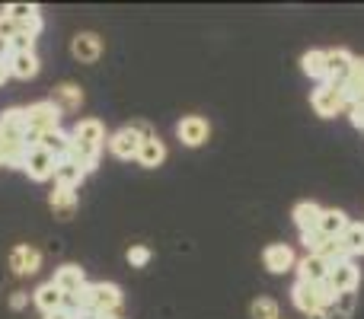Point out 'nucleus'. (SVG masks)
Segmentation results:
<instances>
[{"instance_id": "1", "label": "nucleus", "mask_w": 364, "mask_h": 319, "mask_svg": "<svg viewBox=\"0 0 364 319\" xmlns=\"http://www.w3.org/2000/svg\"><path fill=\"white\" fill-rule=\"evenodd\" d=\"M70 303L77 307V313H100L106 319L109 313H115L122 307V288L119 284L96 281V284H87L77 297H70Z\"/></svg>"}, {"instance_id": "2", "label": "nucleus", "mask_w": 364, "mask_h": 319, "mask_svg": "<svg viewBox=\"0 0 364 319\" xmlns=\"http://www.w3.org/2000/svg\"><path fill=\"white\" fill-rule=\"evenodd\" d=\"M23 112H26V144L29 147H38V138H42V134L58 131V125H61V109H58L51 99L36 102V106L23 109Z\"/></svg>"}, {"instance_id": "3", "label": "nucleus", "mask_w": 364, "mask_h": 319, "mask_svg": "<svg viewBox=\"0 0 364 319\" xmlns=\"http://www.w3.org/2000/svg\"><path fill=\"white\" fill-rule=\"evenodd\" d=\"M291 301H294V307L301 310V313L316 316L320 310H326L329 303L336 301V291L329 288L326 281H323V284H304V281H297L294 288H291Z\"/></svg>"}, {"instance_id": "4", "label": "nucleus", "mask_w": 364, "mask_h": 319, "mask_svg": "<svg viewBox=\"0 0 364 319\" xmlns=\"http://www.w3.org/2000/svg\"><path fill=\"white\" fill-rule=\"evenodd\" d=\"M310 102H314L316 115H323V119H336V115H342L348 109L342 90L339 87H329V83H320V87L314 90V96H310Z\"/></svg>"}, {"instance_id": "5", "label": "nucleus", "mask_w": 364, "mask_h": 319, "mask_svg": "<svg viewBox=\"0 0 364 319\" xmlns=\"http://www.w3.org/2000/svg\"><path fill=\"white\" fill-rule=\"evenodd\" d=\"M326 284L342 294V291H358L361 284V269L355 265V259H342V262H333V271H329Z\"/></svg>"}, {"instance_id": "6", "label": "nucleus", "mask_w": 364, "mask_h": 319, "mask_svg": "<svg viewBox=\"0 0 364 319\" xmlns=\"http://www.w3.org/2000/svg\"><path fill=\"white\" fill-rule=\"evenodd\" d=\"M55 166H58V157H51L45 147H29L26 163H23V169L29 173V179H36V182L51 179V175H55Z\"/></svg>"}, {"instance_id": "7", "label": "nucleus", "mask_w": 364, "mask_h": 319, "mask_svg": "<svg viewBox=\"0 0 364 319\" xmlns=\"http://www.w3.org/2000/svg\"><path fill=\"white\" fill-rule=\"evenodd\" d=\"M141 144H144V138H141V131H134L132 125L115 131L112 138H109V151H112L119 160H138Z\"/></svg>"}, {"instance_id": "8", "label": "nucleus", "mask_w": 364, "mask_h": 319, "mask_svg": "<svg viewBox=\"0 0 364 319\" xmlns=\"http://www.w3.org/2000/svg\"><path fill=\"white\" fill-rule=\"evenodd\" d=\"M352 64H355L352 51H346V48L326 51V83L329 87H342L346 77H348V70H352Z\"/></svg>"}, {"instance_id": "9", "label": "nucleus", "mask_w": 364, "mask_h": 319, "mask_svg": "<svg viewBox=\"0 0 364 319\" xmlns=\"http://www.w3.org/2000/svg\"><path fill=\"white\" fill-rule=\"evenodd\" d=\"M176 134H179V141L186 147H198V144H205V141H208L211 125H208L201 115H186V119L176 125Z\"/></svg>"}, {"instance_id": "10", "label": "nucleus", "mask_w": 364, "mask_h": 319, "mask_svg": "<svg viewBox=\"0 0 364 319\" xmlns=\"http://www.w3.org/2000/svg\"><path fill=\"white\" fill-rule=\"evenodd\" d=\"M329 271H333V262H326L323 256H310V252H307V259H301V262H297V281L323 284L329 278Z\"/></svg>"}, {"instance_id": "11", "label": "nucleus", "mask_w": 364, "mask_h": 319, "mask_svg": "<svg viewBox=\"0 0 364 319\" xmlns=\"http://www.w3.org/2000/svg\"><path fill=\"white\" fill-rule=\"evenodd\" d=\"M55 288L70 301V297H77L83 288H87V275H83L80 265H61L55 275Z\"/></svg>"}, {"instance_id": "12", "label": "nucleus", "mask_w": 364, "mask_h": 319, "mask_svg": "<svg viewBox=\"0 0 364 319\" xmlns=\"http://www.w3.org/2000/svg\"><path fill=\"white\" fill-rule=\"evenodd\" d=\"M262 262H265V269L272 271V275H284V271H291L294 269V249L291 246H284V243H272L269 249L262 252Z\"/></svg>"}, {"instance_id": "13", "label": "nucleus", "mask_w": 364, "mask_h": 319, "mask_svg": "<svg viewBox=\"0 0 364 319\" xmlns=\"http://www.w3.org/2000/svg\"><path fill=\"white\" fill-rule=\"evenodd\" d=\"M38 265H42V252L36 249V246H16L10 256V269L16 271V275H36Z\"/></svg>"}, {"instance_id": "14", "label": "nucleus", "mask_w": 364, "mask_h": 319, "mask_svg": "<svg viewBox=\"0 0 364 319\" xmlns=\"http://www.w3.org/2000/svg\"><path fill=\"white\" fill-rule=\"evenodd\" d=\"M348 224H352V220H348L346 211H336V207H323L316 230H320L323 237H329V239H339L342 233L348 230Z\"/></svg>"}, {"instance_id": "15", "label": "nucleus", "mask_w": 364, "mask_h": 319, "mask_svg": "<svg viewBox=\"0 0 364 319\" xmlns=\"http://www.w3.org/2000/svg\"><path fill=\"white\" fill-rule=\"evenodd\" d=\"M48 205L61 220H70L74 217V211H77V188L55 185V192L48 195Z\"/></svg>"}, {"instance_id": "16", "label": "nucleus", "mask_w": 364, "mask_h": 319, "mask_svg": "<svg viewBox=\"0 0 364 319\" xmlns=\"http://www.w3.org/2000/svg\"><path fill=\"white\" fill-rule=\"evenodd\" d=\"M0 134H4L6 141L26 144V112L23 109H10V112L0 115Z\"/></svg>"}, {"instance_id": "17", "label": "nucleus", "mask_w": 364, "mask_h": 319, "mask_svg": "<svg viewBox=\"0 0 364 319\" xmlns=\"http://www.w3.org/2000/svg\"><path fill=\"white\" fill-rule=\"evenodd\" d=\"M6 67H10V77H19V80H29V77L38 74V58L32 51H13L6 58Z\"/></svg>"}, {"instance_id": "18", "label": "nucleus", "mask_w": 364, "mask_h": 319, "mask_svg": "<svg viewBox=\"0 0 364 319\" xmlns=\"http://www.w3.org/2000/svg\"><path fill=\"white\" fill-rule=\"evenodd\" d=\"M70 51H74V58H77V61H87V64H93L96 58H100V51H102V42L93 36V32H83V36H77V38H74V45H70Z\"/></svg>"}, {"instance_id": "19", "label": "nucleus", "mask_w": 364, "mask_h": 319, "mask_svg": "<svg viewBox=\"0 0 364 319\" xmlns=\"http://www.w3.org/2000/svg\"><path fill=\"white\" fill-rule=\"evenodd\" d=\"M36 303H38V310L48 316V313H55V310H64L68 297H64L61 291L55 288V281H48V284H42V288L36 291Z\"/></svg>"}, {"instance_id": "20", "label": "nucleus", "mask_w": 364, "mask_h": 319, "mask_svg": "<svg viewBox=\"0 0 364 319\" xmlns=\"http://www.w3.org/2000/svg\"><path fill=\"white\" fill-rule=\"evenodd\" d=\"M320 214H323V207L316 205V201H301V205L291 211V217H294V224L301 227V233H307V230H316Z\"/></svg>"}, {"instance_id": "21", "label": "nucleus", "mask_w": 364, "mask_h": 319, "mask_svg": "<svg viewBox=\"0 0 364 319\" xmlns=\"http://www.w3.org/2000/svg\"><path fill=\"white\" fill-rule=\"evenodd\" d=\"M164 160H166V144L160 138H147L144 144H141V151H138V163H141V166L154 169V166H160Z\"/></svg>"}, {"instance_id": "22", "label": "nucleus", "mask_w": 364, "mask_h": 319, "mask_svg": "<svg viewBox=\"0 0 364 319\" xmlns=\"http://www.w3.org/2000/svg\"><path fill=\"white\" fill-rule=\"evenodd\" d=\"M51 102H55L61 112H74V109H80V102H83V90L74 87V83H64V87L55 90Z\"/></svg>"}, {"instance_id": "23", "label": "nucleus", "mask_w": 364, "mask_h": 319, "mask_svg": "<svg viewBox=\"0 0 364 319\" xmlns=\"http://www.w3.org/2000/svg\"><path fill=\"white\" fill-rule=\"evenodd\" d=\"M301 67H304V74H307L310 80H323V83H326V51H316V48L304 51Z\"/></svg>"}, {"instance_id": "24", "label": "nucleus", "mask_w": 364, "mask_h": 319, "mask_svg": "<svg viewBox=\"0 0 364 319\" xmlns=\"http://www.w3.org/2000/svg\"><path fill=\"white\" fill-rule=\"evenodd\" d=\"M83 169L77 166V163H70V160H58V166H55V185H64V188H77L83 182Z\"/></svg>"}, {"instance_id": "25", "label": "nucleus", "mask_w": 364, "mask_h": 319, "mask_svg": "<svg viewBox=\"0 0 364 319\" xmlns=\"http://www.w3.org/2000/svg\"><path fill=\"white\" fill-rule=\"evenodd\" d=\"M38 147H45L51 157L64 160V157H68V151H70V134H64L61 128H58V131H48V134H42V138H38Z\"/></svg>"}, {"instance_id": "26", "label": "nucleus", "mask_w": 364, "mask_h": 319, "mask_svg": "<svg viewBox=\"0 0 364 319\" xmlns=\"http://www.w3.org/2000/svg\"><path fill=\"white\" fill-rule=\"evenodd\" d=\"M342 246H346L348 259L358 256V252H364V224H348V230L342 233Z\"/></svg>"}, {"instance_id": "27", "label": "nucleus", "mask_w": 364, "mask_h": 319, "mask_svg": "<svg viewBox=\"0 0 364 319\" xmlns=\"http://www.w3.org/2000/svg\"><path fill=\"white\" fill-rule=\"evenodd\" d=\"M250 313L252 319H278V303L272 297H259V301H252Z\"/></svg>"}, {"instance_id": "28", "label": "nucleus", "mask_w": 364, "mask_h": 319, "mask_svg": "<svg viewBox=\"0 0 364 319\" xmlns=\"http://www.w3.org/2000/svg\"><path fill=\"white\" fill-rule=\"evenodd\" d=\"M333 307L339 310V313L352 316V313H355V307H358V294H355V291H342V294H336Z\"/></svg>"}, {"instance_id": "29", "label": "nucleus", "mask_w": 364, "mask_h": 319, "mask_svg": "<svg viewBox=\"0 0 364 319\" xmlns=\"http://www.w3.org/2000/svg\"><path fill=\"white\" fill-rule=\"evenodd\" d=\"M4 13L13 19V23H26V19L38 16V10H36V6H29V4H10Z\"/></svg>"}, {"instance_id": "30", "label": "nucleus", "mask_w": 364, "mask_h": 319, "mask_svg": "<svg viewBox=\"0 0 364 319\" xmlns=\"http://www.w3.org/2000/svg\"><path fill=\"white\" fill-rule=\"evenodd\" d=\"M128 262H132L134 269H144V265L151 262V249H147V246H132V249H128Z\"/></svg>"}, {"instance_id": "31", "label": "nucleus", "mask_w": 364, "mask_h": 319, "mask_svg": "<svg viewBox=\"0 0 364 319\" xmlns=\"http://www.w3.org/2000/svg\"><path fill=\"white\" fill-rule=\"evenodd\" d=\"M13 36H16V23H13L6 13H0V38H6V42H10Z\"/></svg>"}, {"instance_id": "32", "label": "nucleus", "mask_w": 364, "mask_h": 319, "mask_svg": "<svg viewBox=\"0 0 364 319\" xmlns=\"http://www.w3.org/2000/svg\"><path fill=\"white\" fill-rule=\"evenodd\" d=\"M32 45H36V38H29V36H13L10 38L13 51H32Z\"/></svg>"}, {"instance_id": "33", "label": "nucleus", "mask_w": 364, "mask_h": 319, "mask_svg": "<svg viewBox=\"0 0 364 319\" xmlns=\"http://www.w3.org/2000/svg\"><path fill=\"white\" fill-rule=\"evenodd\" d=\"M348 115H352V125L364 131V102H355V106H348Z\"/></svg>"}, {"instance_id": "34", "label": "nucleus", "mask_w": 364, "mask_h": 319, "mask_svg": "<svg viewBox=\"0 0 364 319\" xmlns=\"http://www.w3.org/2000/svg\"><path fill=\"white\" fill-rule=\"evenodd\" d=\"M310 319H348V316H346V313H339V310H336L333 303H329L326 310H320V313H316V316H310Z\"/></svg>"}, {"instance_id": "35", "label": "nucleus", "mask_w": 364, "mask_h": 319, "mask_svg": "<svg viewBox=\"0 0 364 319\" xmlns=\"http://www.w3.org/2000/svg\"><path fill=\"white\" fill-rule=\"evenodd\" d=\"M45 319H77V310H68V307H64V310H55V313H48Z\"/></svg>"}, {"instance_id": "36", "label": "nucleus", "mask_w": 364, "mask_h": 319, "mask_svg": "<svg viewBox=\"0 0 364 319\" xmlns=\"http://www.w3.org/2000/svg\"><path fill=\"white\" fill-rule=\"evenodd\" d=\"M13 55V48H10V42L6 38H0V61H6V58Z\"/></svg>"}, {"instance_id": "37", "label": "nucleus", "mask_w": 364, "mask_h": 319, "mask_svg": "<svg viewBox=\"0 0 364 319\" xmlns=\"http://www.w3.org/2000/svg\"><path fill=\"white\" fill-rule=\"evenodd\" d=\"M6 77H10V67H6V61H0V87L6 83Z\"/></svg>"}, {"instance_id": "38", "label": "nucleus", "mask_w": 364, "mask_h": 319, "mask_svg": "<svg viewBox=\"0 0 364 319\" xmlns=\"http://www.w3.org/2000/svg\"><path fill=\"white\" fill-rule=\"evenodd\" d=\"M10 303H13L16 310H19V307H26V294H13V301H10Z\"/></svg>"}, {"instance_id": "39", "label": "nucleus", "mask_w": 364, "mask_h": 319, "mask_svg": "<svg viewBox=\"0 0 364 319\" xmlns=\"http://www.w3.org/2000/svg\"><path fill=\"white\" fill-rule=\"evenodd\" d=\"M77 319H102L100 313H77Z\"/></svg>"}, {"instance_id": "40", "label": "nucleus", "mask_w": 364, "mask_h": 319, "mask_svg": "<svg viewBox=\"0 0 364 319\" xmlns=\"http://www.w3.org/2000/svg\"><path fill=\"white\" fill-rule=\"evenodd\" d=\"M278 319H282V316H278Z\"/></svg>"}]
</instances>
